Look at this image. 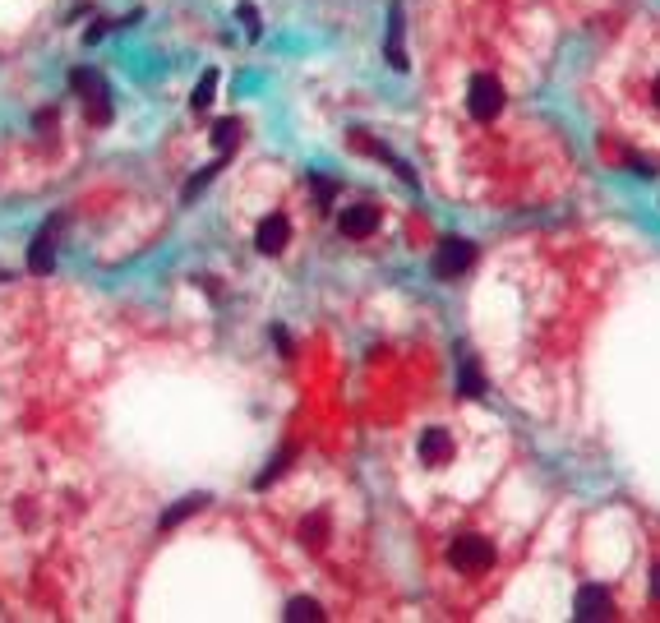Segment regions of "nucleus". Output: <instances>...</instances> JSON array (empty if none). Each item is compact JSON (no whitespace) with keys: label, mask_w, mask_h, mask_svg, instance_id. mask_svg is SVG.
Wrapping results in <instances>:
<instances>
[{"label":"nucleus","mask_w":660,"mask_h":623,"mask_svg":"<svg viewBox=\"0 0 660 623\" xmlns=\"http://www.w3.org/2000/svg\"><path fill=\"white\" fill-rule=\"evenodd\" d=\"M287 619H305V623H319L324 619V605L319 600H310V596H296L287 605Z\"/></svg>","instance_id":"obj_12"},{"label":"nucleus","mask_w":660,"mask_h":623,"mask_svg":"<svg viewBox=\"0 0 660 623\" xmlns=\"http://www.w3.org/2000/svg\"><path fill=\"white\" fill-rule=\"evenodd\" d=\"M471 259H476V245L462 240V236H453V240L439 245V254H434V273H439V277H457V273H467V268H471Z\"/></svg>","instance_id":"obj_5"},{"label":"nucleus","mask_w":660,"mask_h":623,"mask_svg":"<svg viewBox=\"0 0 660 623\" xmlns=\"http://www.w3.org/2000/svg\"><path fill=\"white\" fill-rule=\"evenodd\" d=\"M651 600H660V564H656V573H651Z\"/></svg>","instance_id":"obj_19"},{"label":"nucleus","mask_w":660,"mask_h":623,"mask_svg":"<svg viewBox=\"0 0 660 623\" xmlns=\"http://www.w3.org/2000/svg\"><path fill=\"white\" fill-rule=\"evenodd\" d=\"M651 97H656V107H660V79H656V88H651Z\"/></svg>","instance_id":"obj_20"},{"label":"nucleus","mask_w":660,"mask_h":623,"mask_svg":"<svg viewBox=\"0 0 660 623\" xmlns=\"http://www.w3.org/2000/svg\"><path fill=\"white\" fill-rule=\"evenodd\" d=\"M324 531H328V522H324V517H310V522H305V536H310L314 545H319V536H324Z\"/></svg>","instance_id":"obj_16"},{"label":"nucleus","mask_w":660,"mask_h":623,"mask_svg":"<svg viewBox=\"0 0 660 623\" xmlns=\"http://www.w3.org/2000/svg\"><path fill=\"white\" fill-rule=\"evenodd\" d=\"M467 111L476 120H494L504 111V84H499L494 74H476L467 88Z\"/></svg>","instance_id":"obj_2"},{"label":"nucleus","mask_w":660,"mask_h":623,"mask_svg":"<svg viewBox=\"0 0 660 623\" xmlns=\"http://www.w3.org/2000/svg\"><path fill=\"white\" fill-rule=\"evenodd\" d=\"M204 504H208L204 494H190V499H180V504L171 508L167 517H162V527H180V522H185V517H194V513H199V508H204Z\"/></svg>","instance_id":"obj_11"},{"label":"nucleus","mask_w":660,"mask_h":623,"mask_svg":"<svg viewBox=\"0 0 660 623\" xmlns=\"http://www.w3.org/2000/svg\"><path fill=\"white\" fill-rule=\"evenodd\" d=\"M448 457H453V434L425 430V439H420V462H425V467H444Z\"/></svg>","instance_id":"obj_8"},{"label":"nucleus","mask_w":660,"mask_h":623,"mask_svg":"<svg viewBox=\"0 0 660 623\" xmlns=\"http://www.w3.org/2000/svg\"><path fill=\"white\" fill-rule=\"evenodd\" d=\"M240 19H245V28H250V33H259V14H254V5H240Z\"/></svg>","instance_id":"obj_17"},{"label":"nucleus","mask_w":660,"mask_h":623,"mask_svg":"<svg viewBox=\"0 0 660 623\" xmlns=\"http://www.w3.org/2000/svg\"><path fill=\"white\" fill-rule=\"evenodd\" d=\"M388 60H393V70H407V56H402V5H393V28H388Z\"/></svg>","instance_id":"obj_10"},{"label":"nucleus","mask_w":660,"mask_h":623,"mask_svg":"<svg viewBox=\"0 0 660 623\" xmlns=\"http://www.w3.org/2000/svg\"><path fill=\"white\" fill-rule=\"evenodd\" d=\"M70 88L88 102V120H93V125H107V120H111L107 79H102L97 70H88V65H79V70H70Z\"/></svg>","instance_id":"obj_1"},{"label":"nucleus","mask_w":660,"mask_h":623,"mask_svg":"<svg viewBox=\"0 0 660 623\" xmlns=\"http://www.w3.org/2000/svg\"><path fill=\"white\" fill-rule=\"evenodd\" d=\"M448 559H453V568H462V573H485L494 550L485 536H462V540H453V554H448Z\"/></svg>","instance_id":"obj_3"},{"label":"nucleus","mask_w":660,"mask_h":623,"mask_svg":"<svg viewBox=\"0 0 660 623\" xmlns=\"http://www.w3.org/2000/svg\"><path fill=\"white\" fill-rule=\"evenodd\" d=\"M107 28L111 24H93V28H88V42H102V37H107Z\"/></svg>","instance_id":"obj_18"},{"label":"nucleus","mask_w":660,"mask_h":623,"mask_svg":"<svg viewBox=\"0 0 660 623\" xmlns=\"http://www.w3.org/2000/svg\"><path fill=\"white\" fill-rule=\"evenodd\" d=\"M573 610H577V619H610V596L600 587H582L577 591V600H573Z\"/></svg>","instance_id":"obj_9"},{"label":"nucleus","mask_w":660,"mask_h":623,"mask_svg":"<svg viewBox=\"0 0 660 623\" xmlns=\"http://www.w3.org/2000/svg\"><path fill=\"white\" fill-rule=\"evenodd\" d=\"M337 227H342V236H351V240L374 236V227H379V208H370V204L347 208V213L337 217Z\"/></svg>","instance_id":"obj_7"},{"label":"nucleus","mask_w":660,"mask_h":623,"mask_svg":"<svg viewBox=\"0 0 660 623\" xmlns=\"http://www.w3.org/2000/svg\"><path fill=\"white\" fill-rule=\"evenodd\" d=\"M287 240H291V222L282 213H273V217L259 222V231H254V250H259V254H282Z\"/></svg>","instance_id":"obj_6"},{"label":"nucleus","mask_w":660,"mask_h":623,"mask_svg":"<svg viewBox=\"0 0 660 623\" xmlns=\"http://www.w3.org/2000/svg\"><path fill=\"white\" fill-rule=\"evenodd\" d=\"M65 227V217H51L47 227L37 231V240L33 245H28V273H51V268H56V231Z\"/></svg>","instance_id":"obj_4"},{"label":"nucleus","mask_w":660,"mask_h":623,"mask_svg":"<svg viewBox=\"0 0 660 623\" xmlns=\"http://www.w3.org/2000/svg\"><path fill=\"white\" fill-rule=\"evenodd\" d=\"M462 393H467V397H480V393H485V384H480L476 365H462Z\"/></svg>","instance_id":"obj_15"},{"label":"nucleus","mask_w":660,"mask_h":623,"mask_svg":"<svg viewBox=\"0 0 660 623\" xmlns=\"http://www.w3.org/2000/svg\"><path fill=\"white\" fill-rule=\"evenodd\" d=\"M236 134H240L236 120H217V125H213V144L217 148H231V144H236Z\"/></svg>","instance_id":"obj_14"},{"label":"nucleus","mask_w":660,"mask_h":623,"mask_svg":"<svg viewBox=\"0 0 660 623\" xmlns=\"http://www.w3.org/2000/svg\"><path fill=\"white\" fill-rule=\"evenodd\" d=\"M213 93H217V70H204L199 74V84H194V111H204V107H213Z\"/></svg>","instance_id":"obj_13"}]
</instances>
